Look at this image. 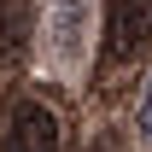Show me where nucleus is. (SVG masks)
Returning <instances> with one entry per match:
<instances>
[{"mask_svg": "<svg viewBox=\"0 0 152 152\" xmlns=\"http://www.w3.org/2000/svg\"><path fill=\"white\" fill-rule=\"evenodd\" d=\"M6 152H58V117L41 99H18L6 117Z\"/></svg>", "mask_w": 152, "mask_h": 152, "instance_id": "obj_1", "label": "nucleus"}, {"mask_svg": "<svg viewBox=\"0 0 152 152\" xmlns=\"http://www.w3.org/2000/svg\"><path fill=\"white\" fill-rule=\"evenodd\" d=\"M105 53L111 58H134L152 35V0H111V29H105Z\"/></svg>", "mask_w": 152, "mask_h": 152, "instance_id": "obj_2", "label": "nucleus"}, {"mask_svg": "<svg viewBox=\"0 0 152 152\" xmlns=\"http://www.w3.org/2000/svg\"><path fill=\"white\" fill-rule=\"evenodd\" d=\"M82 23H88V6H82V0H58L53 6V29H58V47H64V53H76V29H82Z\"/></svg>", "mask_w": 152, "mask_h": 152, "instance_id": "obj_3", "label": "nucleus"}, {"mask_svg": "<svg viewBox=\"0 0 152 152\" xmlns=\"http://www.w3.org/2000/svg\"><path fill=\"white\" fill-rule=\"evenodd\" d=\"M134 123H140V134L152 140V76H146V88H140V99H134Z\"/></svg>", "mask_w": 152, "mask_h": 152, "instance_id": "obj_4", "label": "nucleus"}]
</instances>
